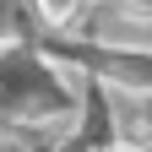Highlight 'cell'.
Returning <instances> with one entry per match:
<instances>
[{
	"instance_id": "cell-1",
	"label": "cell",
	"mask_w": 152,
	"mask_h": 152,
	"mask_svg": "<svg viewBox=\"0 0 152 152\" xmlns=\"http://www.w3.org/2000/svg\"><path fill=\"white\" fill-rule=\"evenodd\" d=\"M87 0H38V11H44V22H54V27H65L76 11H82Z\"/></svg>"
},
{
	"instance_id": "cell-2",
	"label": "cell",
	"mask_w": 152,
	"mask_h": 152,
	"mask_svg": "<svg viewBox=\"0 0 152 152\" xmlns=\"http://www.w3.org/2000/svg\"><path fill=\"white\" fill-rule=\"evenodd\" d=\"M103 152H141V147H130V141H120V147H103Z\"/></svg>"
}]
</instances>
